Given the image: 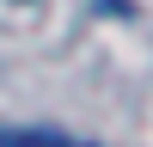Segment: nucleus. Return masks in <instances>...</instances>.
<instances>
[{"instance_id": "nucleus-1", "label": "nucleus", "mask_w": 153, "mask_h": 147, "mask_svg": "<svg viewBox=\"0 0 153 147\" xmlns=\"http://www.w3.org/2000/svg\"><path fill=\"white\" fill-rule=\"evenodd\" d=\"M0 147H92V141H74V135H55V129H6L0 122Z\"/></svg>"}]
</instances>
